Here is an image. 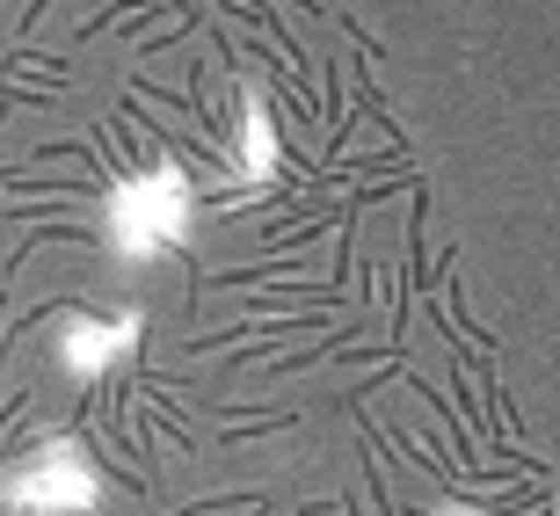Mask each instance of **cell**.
Instances as JSON below:
<instances>
[{"mask_svg":"<svg viewBox=\"0 0 560 516\" xmlns=\"http://www.w3.org/2000/svg\"><path fill=\"white\" fill-rule=\"evenodd\" d=\"M189 226H197V189H189V175L175 161L139 167L125 183H109L103 197V248L131 269L175 255L189 241Z\"/></svg>","mask_w":560,"mask_h":516,"instance_id":"cell-1","label":"cell"},{"mask_svg":"<svg viewBox=\"0 0 560 516\" xmlns=\"http://www.w3.org/2000/svg\"><path fill=\"white\" fill-rule=\"evenodd\" d=\"M0 509L15 516H95L103 509V466L73 436H44L30 458L0 473Z\"/></svg>","mask_w":560,"mask_h":516,"instance_id":"cell-2","label":"cell"},{"mask_svg":"<svg viewBox=\"0 0 560 516\" xmlns=\"http://www.w3.org/2000/svg\"><path fill=\"white\" fill-rule=\"evenodd\" d=\"M139 335H145L139 306H131V313H73V320L59 328V372L88 386V378L117 372V364L139 350Z\"/></svg>","mask_w":560,"mask_h":516,"instance_id":"cell-3","label":"cell"},{"mask_svg":"<svg viewBox=\"0 0 560 516\" xmlns=\"http://www.w3.org/2000/svg\"><path fill=\"white\" fill-rule=\"evenodd\" d=\"M277 167H284L277 117H270V103H262L255 87H241V95H233V125H226V175L241 189H270Z\"/></svg>","mask_w":560,"mask_h":516,"instance_id":"cell-4","label":"cell"},{"mask_svg":"<svg viewBox=\"0 0 560 516\" xmlns=\"http://www.w3.org/2000/svg\"><path fill=\"white\" fill-rule=\"evenodd\" d=\"M444 516H480V509H458V502H452V509H444Z\"/></svg>","mask_w":560,"mask_h":516,"instance_id":"cell-5","label":"cell"},{"mask_svg":"<svg viewBox=\"0 0 560 516\" xmlns=\"http://www.w3.org/2000/svg\"><path fill=\"white\" fill-rule=\"evenodd\" d=\"M553 516H560V509H553Z\"/></svg>","mask_w":560,"mask_h":516,"instance_id":"cell-6","label":"cell"}]
</instances>
